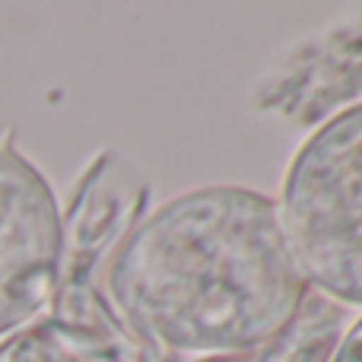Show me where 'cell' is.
I'll return each instance as SVG.
<instances>
[{"instance_id":"cell-1","label":"cell","mask_w":362,"mask_h":362,"mask_svg":"<svg viewBox=\"0 0 362 362\" xmlns=\"http://www.w3.org/2000/svg\"><path fill=\"white\" fill-rule=\"evenodd\" d=\"M105 305L144 356L257 362L296 331L308 286L267 194L204 185L121 232Z\"/></svg>"},{"instance_id":"cell-2","label":"cell","mask_w":362,"mask_h":362,"mask_svg":"<svg viewBox=\"0 0 362 362\" xmlns=\"http://www.w3.org/2000/svg\"><path fill=\"white\" fill-rule=\"evenodd\" d=\"M274 204L305 286L362 308V102L315 127Z\"/></svg>"},{"instance_id":"cell-3","label":"cell","mask_w":362,"mask_h":362,"mask_svg":"<svg viewBox=\"0 0 362 362\" xmlns=\"http://www.w3.org/2000/svg\"><path fill=\"white\" fill-rule=\"evenodd\" d=\"M64 216L45 175L0 137V340L35 321L61 280Z\"/></svg>"},{"instance_id":"cell-4","label":"cell","mask_w":362,"mask_h":362,"mask_svg":"<svg viewBox=\"0 0 362 362\" xmlns=\"http://www.w3.org/2000/svg\"><path fill=\"white\" fill-rule=\"evenodd\" d=\"M95 255L64 248L51 305L0 340V362H146L95 289Z\"/></svg>"},{"instance_id":"cell-5","label":"cell","mask_w":362,"mask_h":362,"mask_svg":"<svg viewBox=\"0 0 362 362\" xmlns=\"http://www.w3.org/2000/svg\"><path fill=\"white\" fill-rule=\"evenodd\" d=\"M261 108L318 124L362 102V29H334L318 42H302L289 61L264 76Z\"/></svg>"},{"instance_id":"cell-6","label":"cell","mask_w":362,"mask_h":362,"mask_svg":"<svg viewBox=\"0 0 362 362\" xmlns=\"http://www.w3.org/2000/svg\"><path fill=\"white\" fill-rule=\"evenodd\" d=\"M327 362H362V318L337 340V346H334Z\"/></svg>"}]
</instances>
